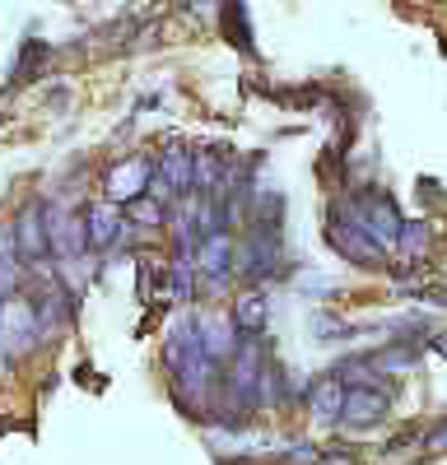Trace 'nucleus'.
I'll return each mask as SVG.
<instances>
[{"label":"nucleus","mask_w":447,"mask_h":465,"mask_svg":"<svg viewBox=\"0 0 447 465\" xmlns=\"http://www.w3.org/2000/svg\"><path fill=\"white\" fill-rule=\"evenodd\" d=\"M341 210L368 232L378 247H392L396 242V232H401V210H396V201L387 196V191H378V186H359V191H350V201H341Z\"/></svg>","instance_id":"obj_1"},{"label":"nucleus","mask_w":447,"mask_h":465,"mask_svg":"<svg viewBox=\"0 0 447 465\" xmlns=\"http://www.w3.org/2000/svg\"><path fill=\"white\" fill-rule=\"evenodd\" d=\"M280 265H284V247H280V228H256L247 223V238L233 256V275H243L252 289H261L266 280L280 275Z\"/></svg>","instance_id":"obj_2"},{"label":"nucleus","mask_w":447,"mask_h":465,"mask_svg":"<svg viewBox=\"0 0 447 465\" xmlns=\"http://www.w3.org/2000/svg\"><path fill=\"white\" fill-rule=\"evenodd\" d=\"M326 242L341 252L350 265H359V270H382L387 265V247L372 242L341 205H331V214H326Z\"/></svg>","instance_id":"obj_3"},{"label":"nucleus","mask_w":447,"mask_h":465,"mask_svg":"<svg viewBox=\"0 0 447 465\" xmlns=\"http://www.w3.org/2000/svg\"><path fill=\"white\" fill-rule=\"evenodd\" d=\"M392 410V391L387 381H354L345 386V405H341V423L345 429H372V423H382Z\"/></svg>","instance_id":"obj_4"},{"label":"nucleus","mask_w":447,"mask_h":465,"mask_svg":"<svg viewBox=\"0 0 447 465\" xmlns=\"http://www.w3.org/2000/svg\"><path fill=\"white\" fill-rule=\"evenodd\" d=\"M47 247L52 256L70 261H84L89 256V232H84V210H70V205H52L47 210Z\"/></svg>","instance_id":"obj_5"},{"label":"nucleus","mask_w":447,"mask_h":465,"mask_svg":"<svg viewBox=\"0 0 447 465\" xmlns=\"http://www.w3.org/2000/svg\"><path fill=\"white\" fill-rule=\"evenodd\" d=\"M84 232H89V252H117L126 238H131V219L122 205H112V201H98L84 210Z\"/></svg>","instance_id":"obj_6"},{"label":"nucleus","mask_w":447,"mask_h":465,"mask_svg":"<svg viewBox=\"0 0 447 465\" xmlns=\"http://www.w3.org/2000/svg\"><path fill=\"white\" fill-rule=\"evenodd\" d=\"M10 228H15V256L24 265H43L52 256V247H47V210L43 205H24Z\"/></svg>","instance_id":"obj_7"},{"label":"nucleus","mask_w":447,"mask_h":465,"mask_svg":"<svg viewBox=\"0 0 447 465\" xmlns=\"http://www.w3.org/2000/svg\"><path fill=\"white\" fill-rule=\"evenodd\" d=\"M233 256H238V242L233 232H210V238H201L196 247V280H210V284H224L233 275Z\"/></svg>","instance_id":"obj_8"},{"label":"nucleus","mask_w":447,"mask_h":465,"mask_svg":"<svg viewBox=\"0 0 447 465\" xmlns=\"http://www.w3.org/2000/svg\"><path fill=\"white\" fill-rule=\"evenodd\" d=\"M149 182H154V168H149L144 159H122L117 168L103 177V191H107L112 205H131L135 196L149 191Z\"/></svg>","instance_id":"obj_9"},{"label":"nucleus","mask_w":447,"mask_h":465,"mask_svg":"<svg viewBox=\"0 0 447 465\" xmlns=\"http://www.w3.org/2000/svg\"><path fill=\"white\" fill-rule=\"evenodd\" d=\"M192 326H196V340H201V349L224 368L229 363V354L238 349V340H243V331L233 326V317H192Z\"/></svg>","instance_id":"obj_10"},{"label":"nucleus","mask_w":447,"mask_h":465,"mask_svg":"<svg viewBox=\"0 0 447 465\" xmlns=\"http://www.w3.org/2000/svg\"><path fill=\"white\" fill-rule=\"evenodd\" d=\"M341 405H345V381L335 372H326L308 386V410L317 423H341Z\"/></svg>","instance_id":"obj_11"},{"label":"nucleus","mask_w":447,"mask_h":465,"mask_svg":"<svg viewBox=\"0 0 447 465\" xmlns=\"http://www.w3.org/2000/svg\"><path fill=\"white\" fill-rule=\"evenodd\" d=\"M420 349H424V344L392 340V344L372 349V354H363V359H368V368L378 372V377H392V372H410V368H415V363H420Z\"/></svg>","instance_id":"obj_12"},{"label":"nucleus","mask_w":447,"mask_h":465,"mask_svg":"<svg viewBox=\"0 0 447 465\" xmlns=\"http://www.w3.org/2000/svg\"><path fill=\"white\" fill-rule=\"evenodd\" d=\"M266 322H271V298H266V289H243L238 302H233V326H238L243 335H261V331H266Z\"/></svg>","instance_id":"obj_13"},{"label":"nucleus","mask_w":447,"mask_h":465,"mask_svg":"<svg viewBox=\"0 0 447 465\" xmlns=\"http://www.w3.org/2000/svg\"><path fill=\"white\" fill-rule=\"evenodd\" d=\"M429 242H433V228L424 223V219H415V223H401V232H396V242H392V252L401 256V261H420L424 252H429Z\"/></svg>","instance_id":"obj_14"},{"label":"nucleus","mask_w":447,"mask_h":465,"mask_svg":"<svg viewBox=\"0 0 447 465\" xmlns=\"http://www.w3.org/2000/svg\"><path fill=\"white\" fill-rule=\"evenodd\" d=\"M219 19H224V37H229V43H233L238 52H252V24H247L243 0H224Z\"/></svg>","instance_id":"obj_15"},{"label":"nucleus","mask_w":447,"mask_h":465,"mask_svg":"<svg viewBox=\"0 0 447 465\" xmlns=\"http://www.w3.org/2000/svg\"><path fill=\"white\" fill-rule=\"evenodd\" d=\"M52 47L47 43H37V37H33V43H24V52H19V65H15V84H28V80H37V74H43L47 65H52Z\"/></svg>","instance_id":"obj_16"},{"label":"nucleus","mask_w":447,"mask_h":465,"mask_svg":"<svg viewBox=\"0 0 447 465\" xmlns=\"http://www.w3.org/2000/svg\"><path fill=\"white\" fill-rule=\"evenodd\" d=\"M126 219H131V228H168V205L144 191V196H135L126 205Z\"/></svg>","instance_id":"obj_17"},{"label":"nucleus","mask_w":447,"mask_h":465,"mask_svg":"<svg viewBox=\"0 0 447 465\" xmlns=\"http://www.w3.org/2000/svg\"><path fill=\"white\" fill-rule=\"evenodd\" d=\"M424 451L429 456H447V419H438L433 429L424 433Z\"/></svg>","instance_id":"obj_18"},{"label":"nucleus","mask_w":447,"mask_h":465,"mask_svg":"<svg viewBox=\"0 0 447 465\" xmlns=\"http://www.w3.org/2000/svg\"><path fill=\"white\" fill-rule=\"evenodd\" d=\"M280 460H284V465H313V460H317V447H308V442H298V447L280 451Z\"/></svg>","instance_id":"obj_19"},{"label":"nucleus","mask_w":447,"mask_h":465,"mask_svg":"<svg viewBox=\"0 0 447 465\" xmlns=\"http://www.w3.org/2000/svg\"><path fill=\"white\" fill-rule=\"evenodd\" d=\"M313 465H359V456L354 451H317Z\"/></svg>","instance_id":"obj_20"},{"label":"nucleus","mask_w":447,"mask_h":465,"mask_svg":"<svg viewBox=\"0 0 447 465\" xmlns=\"http://www.w3.org/2000/svg\"><path fill=\"white\" fill-rule=\"evenodd\" d=\"M0 261H19L15 256V228L10 223H0Z\"/></svg>","instance_id":"obj_21"},{"label":"nucleus","mask_w":447,"mask_h":465,"mask_svg":"<svg viewBox=\"0 0 447 465\" xmlns=\"http://www.w3.org/2000/svg\"><path fill=\"white\" fill-rule=\"evenodd\" d=\"M192 10H196V15H219L224 0H192Z\"/></svg>","instance_id":"obj_22"},{"label":"nucleus","mask_w":447,"mask_h":465,"mask_svg":"<svg viewBox=\"0 0 447 465\" xmlns=\"http://www.w3.org/2000/svg\"><path fill=\"white\" fill-rule=\"evenodd\" d=\"M429 344H433V349H438V354H442V359H447V331H442V335H433V340H429Z\"/></svg>","instance_id":"obj_23"},{"label":"nucleus","mask_w":447,"mask_h":465,"mask_svg":"<svg viewBox=\"0 0 447 465\" xmlns=\"http://www.w3.org/2000/svg\"><path fill=\"white\" fill-rule=\"evenodd\" d=\"M420 5H442V0H420Z\"/></svg>","instance_id":"obj_24"}]
</instances>
